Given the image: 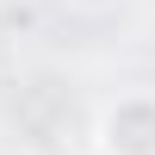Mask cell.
<instances>
[{"label": "cell", "mask_w": 155, "mask_h": 155, "mask_svg": "<svg viewBox=\"0 0 155 155\" xmlns=\"http://www.w3.org/2000/svg\"><path fill=\"white\" fill-rule=\"evenodd\" d=\"M106 149L112 155H155V99H124L106 112Z\"/></svg>", "instance_id": "obj_1"}, {"label": "cell", "mask_w": 155, "mask_h": 155, "mask_svg": "<svg viewBox=\"0 0 155 155\" xmlns=\"http://www.w3.org/2000/svg\"><path fill=\"white\" fill-rule=\"evenodd\" d=\"M81 6H106V0H81Z\"/></svg>", "instance_id": "obj_2"}]
</instances>
